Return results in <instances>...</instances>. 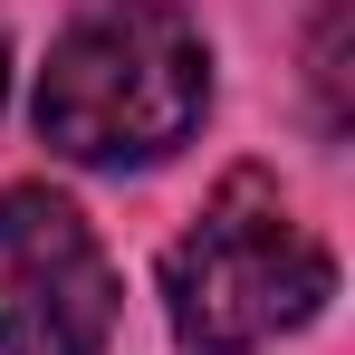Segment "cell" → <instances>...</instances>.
Wrapping results in <instances>:
<instances>
[{
  "instance_id": "cell-1",
  "label": "cell",
  "mask_w": 355,
  "mask_h": 355,
  "mask_svg": "<svg viewBox=\"0 0 355 355\" xmlns=\"http://www.w3.org/2000/svg\"><path fill=\"white\" fill-rule=\"evenodd\" d=\"M29 116L77 173H154L211 116V39L182 0H87L49 39Z\"/></svg>"
},
{
  "instance_id": "cell-2",
  "label": "cell",
  "mask_w": 355,
  "mask_h": 355,
  "mask_svg": "<svg viewBox=\"0 0 355 355\" xmlns=\"http://www.w3.org/2000/svg\"><path fill=\"white\" fill-rule=\"evenodd\" d=\"M336 297V250L259 164H240L164 250V317L182 355H259L317 327Z\"/></svg>"
},
{
  "instance_id": "cell-3",
  "label": "cell",
  "mask_w": 355,
  "mask_h": 355,
  "mask_svg": "<svg viewBox=\"0 0 355 355\" xmlns=\"http://www.w3.org/2000/svg\"><path fill=\"white\" fill-rule=\"evenodd\" d=\"M116 307L125 288L96 221L49 182H10L0 192V355H106Z\"/></svg>"
},
{
  "instance_id": "cell-4",
  "label": "cell",
  "mask_w": 355,
  "mask_h": 355,
  "mask_svg": "<svg viewBox=\"0 0 355 355\" xmlns=\"http://www.w3.org/2000/svg\"><path fill=\"white\" fill-rule=\"evenodd\" d=\"M307 87H317V125L346 135L355 125V96H346V0H317V19H307Z\"/></svg>"
},
{
  "instance_id": "cell-5",
  "label": "cell",
  "mask_w": 355,
  "mask_h": 355,
  "mask_svg": "<svg viewBox=\"0 0 355 355\" xmlns=\"http://www.w3.org/2000/svg\"><path fill=\"white\" fill-rule=\"evenodd\" d=\"M0 87H10V49H0Z\"/></svg>"
}]
</instances>
